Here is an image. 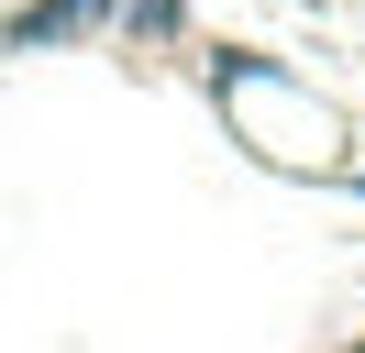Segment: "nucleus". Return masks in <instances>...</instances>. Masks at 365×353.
Here are the masks:
<instances>
[{
	"label": "nucleus",
	"mask_w": 365,
	"mask_h": 353,
	"mask_svg": "<svg viewBox=\"0 0 365 353\" xmlns=\"http://www.w3.org/2000/svg\"><path fill=\"white\" fill-rule=\"evenodd\" d=\"M89 22H111V0H34L11 33H23V44H45V33H89Z\"/></svg>",
	"instance_id": "f257e3e1"
},
{
	"label": "nucleus",
	"mask_w": 365,
	"mask_h": 353,
	"mask_svg": "<svg viewBox=\"0 0 365 353\" xmlns=\"http://www.w3.org/2000/svg\"><path fill=\"white\" fill-rule=\"evenodd\" d=\"M111 22H133V33H178V0H111Z\"/></svg>",
	"instance_id": "f03ea898"
}]
</instances>
